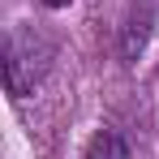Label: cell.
Here are the masks:
<instances>
[{"label":"cell","mask_w":159,"mask_h":159,"mask_svg":"<svg viewBox=\"0 0 159 159\" xmlns=\"http://www.w3.org/2000/svg\"><path fill=\"white\" fill-rule=\"evenodd\" d=\"M52 56H56V43L39 26H30V22L13 26L9 39H4V82H9V95L13 99L34 95V86L52 69Z\"/></svg>","instance_id":"6da1fadb"},{"label":"cell","mask_w":159,"mask_h":159,"mask_svg":"<svg viewBox=\"0 0 159 159\" xmlns=\"http://www.w3.org/2000/svg\"><path fill=\"white\" fill-rule=\"evenodd\" d=\"M39 4H43V9H69L73 0H39Z\"/></svg>","instance_id":"277c9868"},{"label":"cell","mask_w":159,"mask_h":159,"mask_svg":"<svg viewBox=\"0 0 159 159\" xmlns=\"http://www.w3.org/2000/svg\"><path fill=\"white\" fill-rule=\"evenodd\" d=\"M82 159H129V146H125V138L116 129H99L90 142H86Z\"/></svg>","instance_id":"3957f363"},{"label":"cell","mask_w":159,"mask_h":159,"mask_svg":"<svg viewBox=\"0 0 159 159\" xmlns=\"http://www.w3.org/2000/svg\"><path fill=\"white\" fill-rule=\"evenodd\" d=\"M151 26H155V9H151V0H142L129 17H125V30H120V56H125L129 65L146 52V43H151Z\"/></svg>","instance_id":"7a4b0ae2"}]
</instances>
